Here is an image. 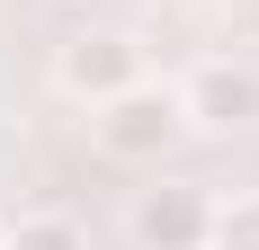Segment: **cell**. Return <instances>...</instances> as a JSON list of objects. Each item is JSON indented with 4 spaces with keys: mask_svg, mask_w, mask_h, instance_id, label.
<instances>
[{
    "mask_svg": "<svg viewBox=\"0 0 259 250\" xmlns=\"http://www.w3.org/2000/svg\"><path fill=\"white\" fill-rule=\"evenodd\" d=\"M54 80H63L72 99H116V90L143 80V54H134V36L99 27V36H72V45L54 54Z\"/></svg>",
    "mask_w": 259,
    "mask_h": 250,
    "instance_id": "7a4b0ae2",
    "label": "cell"
},
{
    "mask_svg": "<svg viewBox=\"0 0 259 250\" xmlns=\"http://www.w3.org/2000/svg\"><path fill=\"white\" fill-rule=\"evenodd\" d=\"M206 250H259V197L214 205V232H206Z\"/></svg>",
    "mask_w": 259,
    "mask_h": 250,
    "instance_id": "8992f818",
    "label": "cell"
},
{
    "mask_svg": "<svg viewBox=\"0 0 259 250\" xmlns=\"http://www.w3.org/2000/svg\"><path fill=\"white\" fill-rule=\"evenodd\" d=\"M224 9H259V0H224Z\"/></svg>",
    "mask_w": 259,
    "mask_h": 250,
    "instance_id": "52a82bcc",
    "label": "cell"
},
{
    "mask_svg": "<svg viewBox=\"0 0 259 250\" xmlns=\"http://www.w3.org/2000/svg\"><path fill=\"white\" fill-rule=\"evenodd\" d=\"M0 250H90V241H80L72 215H27V224H9V241H0Z\"/></svg>",
    "mask_w": 259,
    "mask_h": 250,
    "instance_id": "5b68a950",
    "label": "cell"
},
{
    "mask_svg": "<svg viewBox=\"0 0 259 250\" xmlns=\"http://www.w3.org/2000/svg\"><path fill=\"white\" fill-rule=\"evenodd\" d=\"M206 232H214L206 188H152V197H134V241L143 250H206Z\"/></svg>",
    "mask_w": 259,
    "mask_h": 250,
    "instance_id": "3957f363",
    "label": "cell"
},
{
    "mask_svg": "<svg viewBox=\"0 0 259 250\" xmlns=\"http://www.w3.org/2000/svg\"><path fill=\"white\" fill-rule=\"evenodd\" d=\"M179 125H188V99H179V90H152V80H134V90H116V99H99V143L116 152V161H152Z\"/></svg>",
    "mask_w": 259,
    "mask_h": 250,
    "instance_id": "6da1fadb",
    "label": "cell"
},
{
    "mask_svg": "<svg viewBox=\"0 0 259 250\" xmlns=\"http://www.w3.org/2000/svg\"><path fill=\"white\" fill-rule=\"evenodd\" d=\"M179 99H188V125H241V116H259V72L206 63V72L179 80Z\"/></svg>",
    "mask_w": 259,
    "mask_h": 250,
    "instance_id": "277c9868",
    "label": "cell"
}]
</instances>
